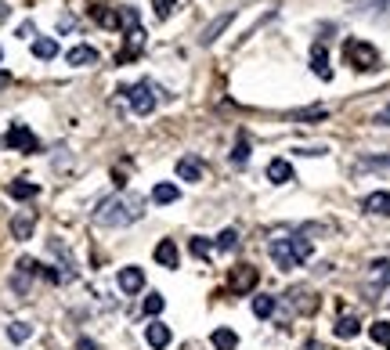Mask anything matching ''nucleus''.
<instances>
[{
	"label": "nucleus",
	"mask_w": 390,
	"mask_h": 350,
	"mask_svg": "<svg viewBox=\"0 0 390 350\" xmlns=\"http://www.w3.org/2000/svg\"><path fill=\"white\" fill-rule=\"evenodd\" d=\"M145 217V199L134 192H120V195H108L98 210H94V224L98 227H127L134 220Z\"/></svg>",
	"instance_id": "f257e3e1"
},
{
	"label": "nucleus",
	"mask_w": 390,
	"mask_h": 350,
	"mask_svg": "<svg viewBox=\"0 0 390 350\" xmlns=\"http://www.w3.org/2000/svg\"><path fill=\"white\" fill-rule=\"evenodd\" d=\"M344 62H347L351 69H358V73H369V69H376V66H379V51H376L372 43H365V40L351 36V40L344 43Z\"/></svg>",
	"instance_id": "f03ea898"
},
{
	"label": "nucleus",
	"mask_w": 390,
	"mask_h": 350,
	"mask_svg": "<svg viewBox=\"0 0 390 350\" xmlns=\"http://www.w3.org/2000/svg\"><path fill=\"white\" fill-rule=\"evenodd\" d=\"M257 282H260V271L253 264H235L232 274H228V293L250 297V289H257Z\"/></svg>",
	"instance_id": "7ed1b4c3"
},
{
	"label": "nucleus",
	"mask_w": 390,
	"mask_h": 350,
	"mask_svg": "<svg viewBox=\"0 0 390 350\" xmlns=\"http://www.w3.org/2000/svg\"><path fill=\"white\" fill-rule=\"evenodd\" d=\"M8 148H15V152H26V155H33V152H40V141H36V134L26 127V123H11L8 127V134L0 138Z\"/></svg>",
	"instance_id": "20e7f679"
},
{
	"label": "nucleus",
	"mask_w": 390,
	"mask_h": 350,
	"mask_svg": "<svg viewBox=\"0 0 390 350\" xmlns=\"http://www.w3.org/2000/svg\"><path fill=\"white\" fill-rule=\"evenodd\" d=\"M123 94H127V101H130L134 115H152V112H155V91H152V83H148V80H141V83L127 87Z\"/></svg>",
	"instance_id": "39448f33"
},
{
	"label": "nucleus",
	"mask_w": 390,
	"mask_h": 350,
	"mask_svg": "<svg viewBox=\"0 0 390 350\" xmlns=\"http://www.w3.org/2000/svg\"><path fill=\"white\" fill-rule=\"evenodd\" d=\"M386 285H390V260H372L369 264V278H365V293L376 300Z\"/></svg>",
	"instance_id": "423d86ee"
},
{
	"label": "nucleus",
	"mask_w": 390,
	"mask_h": 350,
	"mask_svg": "<svg viewBox=\"0 0 390 350\" xmlns=\"http://www.w3.org/2000/svg\"><path fill=\"white\" fill-rule=\"evenodd\" d=\"M286 304L297 311V314H311L314 307H318V300H314V293H307L304 285H297V289H289L286 293Z\"/></svg>",
	"instance_id": "0eeeda50"
},
{
	"label": "nucleus",
	"mask_w": 390,
	"mask_h": 350,
	"mask_svg": "<svg viewBox=\"0 0 390 350\" xmlns=\"http://www.w3.org/2000/svg\"><path fill=\"white\" fill-rule=\"evenodd\" d=\"M267 253H271V260L278 264V271H293V267H297L293 249H289V239H274V242L267 246Z\"/></svg>",
	"instance_id": "6e6552de"
},
{
	"label": "nucleus",
	"mask_w": 390,
	"mask_h": 350,
	"mask_svg": "<svg viewBox=\"0 0 390 350\" xmlns=\"http://www.w3.org/2000/svg\"><path fill=\"white\" fill-rule=\"evenodd\" d=\"M123 36H127V47L120 51V66H123V62H130L134 54H141V47H145V29H141V22H138V26H127V33H123Z\"/></svg>",
	"instance_id": "1a4fd4ad"
},
{
	"label": "nucleus",
	"mask_w": 390,
	"mask_h": 350,
	"mask_svg": "<svg viewBox=\"0 0 390 350\" xmlns=\"http://www.w3.org/2000/svg\"><path fill=\"white\" fill-rule=\"evenodd\" d=\"M116 282H120V289H123L127 297H134V293H141V289H145V271L141 267H123L116 274Z\"/></svg>",
	"instance_id": "9d476101"
},
{
	"label": "nucleus",
	"mask_w": 390,
	"mask_h": 350,
	"mask_svg": "<svg viewBox=\"0 0 390 350\" xmlns=\"http://www.w3.org/2000/svg\"><path fill=\"white\" fill-rule=\"evenodd\" d=\"M33 227H36V213H33V210H26V213L11 217V235H15L19 242L33 239Z\"/></svg>",
	"instance_id": "9b49d317"
},
{
	"label": "nucleus",
	"mask_w": 390,
	"mask_h": 350,
	"mask_svg": "<svg viewBox=\"0 0 390 350\" xmlns=\"http://www.w3.org/2000/svg\"><path fill=\"white\" fill-rule=\"evenodd\" d=\"M311 69H314V76H318V80H325V83L332 80V66H329V51H325L322 43H314V47H311Z\"/></svg>",
	"instance_id": "f8f14e48"
},
{
	"label": "nucleus",
	"mask_w": 390,
	"mask_h": 350,
	"mask_svg": "<svg viewBox=\"0 0 390 350\" xmlns=\"http://www.w3.org/2000/svg\"><path fill=\"white\" fill-rule=\"evenodd\" d=\"M232 19H235V11H225V15H217V19H213V22H210V26L202 29V36H199V43H202V47H210V43H213V40H217L220 33H225V29H228V22H232Z\"/></svg>",
	"instance_id": "ddd939ff"
},
{
	"label": "nucleus",
	"mask_w": 390,
	"mask_h": 350,
	"mask_svg": "<svg viewBox=\"0 0 390 350\" xmlns=\"http://www.w3.org/2000/svg\"><path fill=\"white\" fill-rule=\"evenodd\" d=\"M145 339H148V346H155V350H166V346H170V339H174V332L166 329L163 321H152V325L145 329Z\"/></svg>",
	"instance_id": "4468645a"
},
{
	"label": "nucleus",
	"mask_w": 390,
	"mask_h": 350,
	"mask_svg": "<svg viewBox=\"0 0 390 350\" xmlns=\"http://www.w3.org/2000/svg\"><path fill=\"white\" fill-rule=\"evenodd\" d=\"M361 210L365 213H379V217H390V192H372L361 199Z\"/></svg>",
	"instance_id": "2eb2a0df"
},
{
	"label": "nucleus",
	"mask_w": 390,
	"mask_h": 350,
	"mask_svg": "<svg viewBox=\"0 0 390 350\" xmlns=\"http://www.w3.org/2000/svg\"><path fill=\"white\" fill-rule=\"evenodd\" d=\"M66 62H69V66H94V62H98V51L87 47V43H76V47L66 51Z\"/></svg>",
	"instance_id": "dca6fc26"
},
{
	"label": "nucleus",
	"mask_w": 390,
	"mask_h": 350,
	"mask_svg": "<svg viewBox=\"0 0 390 350\" xmlns=\"http://www.w3.org/2000/svg\"><path fill=\"white\" fill-rule=\"evenodd\" d=\"M267 177H271L274 185H289V181H293L289 159H271V163H267Z\"/></svg>",
	"instance_id": "f3484780"
},
{
	"label": "nucleus",
	"mask_w": 390,
	"mask_h": 350,
	"mask_svg": "<svg viewBox=\"0 0 390 350\" xmlns=\"http://www.w3.org/2000/svg\"><path fill=\"white\" fill-rule=\"evenodd\" d=\"M178 177L188 181V185L202 181V163L199 159H178Z\"/></svg>",
	"instance_id": "a211bd4d"
},
{
	"label": "nucleus",
	"mask_w": 390,
	"mask_h": 350,
	"mask_svg": "<svg viewBox=\"0 0 390 350\" xmlns=\"http://www.w3.org/2000/svg\"><path fill=\"white\" fill-rule=\"evenodd\" d=\"M178 199H181V188L170 185V181H163V185L152 188V202H159V206H170V202H178Z\"/></svg>",
	"instance_id": "6ab92c4d"
},
{
	"label": "nucleus",
	"mask_w": 390,
	"mask_h": 350,
	"mask_svg": "<svg viewBox=\"0 0 390 350\" xmlns=\"http://www.w3.org/2000/svg\"><path fill=\"white\" fill-rule=\"evenodd\" d=\"M33 54L40 58V62H51V58H58V40H51V36H36V40H33Z\"/></svg>",
	"instance_id": "aec40b11"
},
{
	"label": "nucleus",
	"mask_w": 390,
	"mask_h": 350,
	"mask_svg": "<svg viewBox=\"0 0 390 350\" xmlns=\"http://www.w3.org/2000/svg\"><path fill=\"white\" fill-rule=\"evenodd\" d=\"M8 195L19 199V202H26V199H36L40 195V185H33V181H11L8 185Z\"/></svg>",
	"instance_id": "412c9836"
},
{
	"label": "nucleus",
	"mask_w": 390,
	"mask_h": 350,
	"mask_svg": "<svg viewBox=\"0 0 390 350\" xmlns=\"http://www.w3.org/2000/svg\"><path fill=\"white\" fill-rule=\"evenodd\" d=\"M210 343H213L217 350H235V346H239V336H235L232 329H213V332H210Z\"/></svg>",
	"instance_id": "4be33fe9"
},
{
	"label": "nucleus",
	"mask_w": 390,
	"mask_h": 350,
	"mask_svg": "<svg viewBox=\"0 0 390 350\" xmlns=\"http://www.w3.org/2000/svg\"><path fill=\"white\" fill-rule=\"evenodd\" d=\"M289 249H293L297 267H300V264H307V260H311V253H314V246H311L304 235H293V239H289Z\"/></svg>",
	"instance_id": "5701e85b"
},
{
	"label": "nucleus",
	"mask_w": 390,
	"mask_h": 350,
	"mask_svg": "<svg viewBox=\"0 0 390 350\" xmlns=\"http://www.w3.org/2000/svg\"><path fill=\"white\" fill-rule=\"evenodd\" d=\"M155 260H159L163 267H178V246H174L170 239H163V242L155 246Z\"/></svg>",
	"instance_id": "b1692460"
},
{
	"label": "nucleus",
	"mask_w": 390,
	"mask_h": 350,
	"mask_svg": "<svg viewBox=\"0 0 390 350\" xmlns=\"http://www.w3.org/2000/svg\"><path fill=\"white\" fill-rule=\"evenodd\" d=\"M91 15L105 29H120V11H113V8H91Z\"/></svg>",
	"instance_id": "393cba45"
},
{
	"label": "nucleus",
	"mask_w": 390,
	"mask_h": 350,
	"mask_svg": "<svg viewBox=\"0 0 390 350\" xmlns=\"http://www.w3.org/2000/svg\"><path fill=\"white\" fill-rule=\"evenodd\" d=\"M358 332H361V321H358L354 314H344V318L337 321V336H340V339H354Z\"/></svg>",
	"instance_id": "a878e982"
},
{
	"label": "nucleus",
	"mask_w": 390,
	"mask_h": 350,
	"mask_svg": "<svg viewBox=\"0 0 390 350\" xmlns=\"http://www.w3.org/2000/svg\"><path fill=\"white\" fill-rule=\"evenodd\" d=\"M217 249H220V253L239 249V231H235V227H225V231H220V235H217Z\"/></svg>",
	"instance_id": "bb28decb"
},
{
	"label": "nucleus",
	"mask_w": 390,
	"mask_h": 350,
	"mask_svg": "<svg viewBox=\"0 0 390 350\" xmlns=\"http://www.w3.org/2000/svg\"><path fill=\"white\" fill-rule=\"evenodd\" d=\"M278 311V300L274 297H253V314L257 318H271Z\"/></svg>",
	"instance_id": "cd10ccee"
},
{
	"label": "nucleus",
	"mask_w": 390,
	"mask_h": 350,
	"mask_svg": "<svg viewBox=\"0 0 390 350\" xmlns=\"http://www.w3.org/2000/svg\"><path fill=\"white\" fill-rule=\"evenodd\" d=\"M29 336H33V325H29V321H11V325H8V339H11V343H26Z\"/></svg>",
	"instance_id": "c85d7f7f"
},
{
	"label": "nucleus",
	"mask_w": 390,
	"mask_h": 350,
	"mask_svg": "<svg viewBox=\"0 0 390 350\" xmlns=\"http://www.w3.org/2000/svg\"><path fill=\"white\" fill-rule=\"evenodd\" d=\"M250 159V138H246V130H239V141H235V152H232V163L235 166H242Z\"/></svg>",
	"instance_id": "c756f323"
},
{
	"label": "nucleus",
	"mask_w": 390,
	"mask_h": 350,
	"mask_svg": "<svg viewBox=\"0 0 390 350\" xmlns=\"http://www.w3.org/2000/svg\"><path fill=\"white\" fill-rule=\"evenodd\" d=\"M369 336H372L379 346H390V321H372V325H369Z\"/></svg>",
	"instance_id": "7c9ffc66"
},
{
	"label": "nucleus",
	"mask_w": 390,
	"mask_h": 350,
	"mask_svg": "<svg viewBox=\"0 0 390 350\" xmlns=\"http://www.w3.org/2000/svg\"><path fill=\"white\" fill-rule=\"evenodd\" d=\"M188 249H192V257H199V260H210V253H213V246H210V242H206L202 235H192Z\"/></svg>",
	"instance_id": "2f4dec72"
},
{
	"label": "nucleus",
	"mask_w": 390,
	"mask_h": 350,
	"mask_svg": "<svg viewBox=\"0 0 390 350\" xmlns=\"http://www.w3.org/2000/svg\"><path fill=\"white\" fill-rule=\"evenodd\" d=\"M141 311H145L148 318H155V314H163V297H159V293H152V297H145V304H141Z\"/></svg>",
	"instance_id": "473e14b6"
},
{
	"label": "nucleus",
	"mask_w": 390,
	"mask_h": 350,
	"mask_svg": "<svg viewBox=\"0 0 390 350\" xmlns=\"http://www.w3.org/2000/svg\"><path fill=\"white\" fill-rule=\"evenodd\" d=\"M372 19L390 26V0H376V8H372Z\"/></svg>",
	"instance_id": "72a5a7b5"
},
{
	"label": "nucleus",
	"mask_w": 390,
	"mask_h": 350,
	"mask_svg": "<svg viewBox=\"0 0 390 350\" xmlns=\"http://www.w3.org/2000/svg\"><path fill=\"white\" fill-rule=\"evenodd\" d=\"M174 4H178V0H152L155 19H170V15H174Z\"/></svg>",
	"instance_id": "f704fd0d"
},
{
	"label": "nucleus",
	"mask_w": 390,
	"mask_h": 350,
	"mask_svg": "<svg viewBox=\"0 0 390 350\" xmlns=\"http://www.w3.org/2000/svg\"><path fill=\"white\" fill-rule=\"evenodd\" d=\"M376 127H390V105H383L379 112H376V120H372Z\"/></svg>",
	"instance_id": "c9c22d12"
},
{
	"label": "nucleus",
	"mask_w": 390,
	"mask_h": 350,
	"mask_svg": "<svg viewBox=\"0 0 390 350\" xmlns=\"http://www.w3.org/2000/svg\"><path fill=\"white\" fill-rule=\"evenodd\" d=\"M8 15H11V8L4 4V0H0V26H4V22H8Z\"/></svg>",
	"instance_id": "e433bc0d"
},
{
	"label": "nucleus",
	"mask_w": 390,
	"mask_h": 350,
	"mask_svg": "<svg viewBox=\"0 0 390 350\" xmlns=\"http://www.w3.org/2000/svg\"><path fill=\"white\" fill-rule=\"evenodd\" d=\"M33 33H36V26H33V22H26V26L19 29V36H33Z\"/></svg>",
	"instance_id": "4c0bfd02"
},
{
	"label": "nucleus",
	"mask_w": 390,
	"mask_h": 350,
	"mask_svg": "<svg viewBox=\"0 0 390 350\" xmlns=\"http://www.w3.org/2000/svg\"><path fill=\"white\" fill-rule=\"evenodd\" d=\"M4 83H11V76H8V73H0V87H4Z\"/></svg>",
	"instance_id": "58836bf2"
},
{
	"label": "nucleus",
	"mask_w": 390,
	"mask_h": 350,
	"mask_svg": "<svg viewBox=\"0 0 390 350\" xmlns=\"http://www.w3.org/2000/svg\"><path fill=\"white\" fill-rule=\"evenodd\" d=\"M0 58H4V51H0Z\"/></svg>",
	"instance_id": "ea45409f"
}]
</instances>
